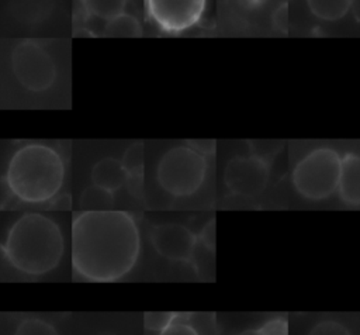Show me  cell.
Listing matches in <instances>:
<instances>
[{"label":"cell","instance_id":"6da1fadb","mask_svg":"<svg viewBox=\"0 0 360 335\" xmlns=\"http://www.w3.org/2000/svg\"><path fill=\"white\" fill-rule=\"evenodd\" d=\"M141 235L125 211H80L72 222V267L89 282L105 283L124 277L135 266Z\"/></svg>","mask_w":360,"mask_h":335},{"label":"cell","instance_id":"7a4b0ae2","mask_svg":"<svg viewBox=\"0 0 360 335\" xmlns=\"http://www.w3.org/2000/svg\"><path fill=\"white\" fill-rule=\"evenodd\" d=\"M1 251L15 270L28 276H42L56 269L62 260L65 239L51 217L28 213L10 225Z\"/></svg>","mask_w":360,"mask_h":335},{"label":"cell","instance_id":"3957f363","mask_svg":"<svg viewBox=\"0 0 360 335\" xmlns=\"http://www.w3.org/2000/svg\"><path fill=\"white\" fill-rule=\"evenodd\" d=\"M4 180L14 198L25 204H45L53 200L63 186L65 162L49 145L27 144L10 158Z\"/></svg>","mask_w":360,"mask_h":335},{"label":"cell","instance_id":"277c9868","mask_svg":"<svg viewBox=\"0 0 360 335\" xmlns=\"http://www.w3.org/2000/svg\"><path fill=\"white\" fill-rule=\"evenodd\" d=\"M207 173V159L188 145H177L163 153L158 163L156 179L160 187L174 196L195 193Z\"/></svg>","mask_w":360,"mask_h":335},{"label":"cell","instance_id":"5b68a950","mask_svg":"<svg viewBox=\"0 0 360 335\" xmlns=\"http://www.w3.org/2000/svg\"><path fill=\"white\" fill-rule=\"evenodd\" d=\"M342 156L332 148H316L307 153L292 170V184L308 200L328 198L338 190Z\"/></svg>","mask_w":360,"mask_h":335},{"label":"cell","instance_id":"8992f818","mask_svg":"<svg viewBox=\"0 0 360 335\" xmlns=\"http://www.w3.org/2000/svg\"><path fill=\"white\" fill-rule=\"evenodd\" d=\"M11 69L18 83L30 91H45L56 79V65L39 44L25 39L11 52Z\"/></svg>","mask_w":360,"mask_h":335},{"label":"cell","instance_id":"52a82bcc","mask_svg":"<svg viewBox=\"0 0 360 335\" xmlns=\"http://www.w3.org/2000/svg\"><path fill=\"white\" fill-rule=\"evenodd\" d=\"M269 175V162L250 153L228 160L224 170V182L232 194L255 197L266 189Z\"/></svg>","mask_w":360,"mask_h":335},{"label":"cell","instance_id":"ba28073f","mask_svg":"<svg viewBox=\"0 0 360 335\" xmlns=\"http://www.w3.org/2000/svg\"><path fill=\"white\" fill-rule=\"evenodd\" d=\"M152 21L166 32H181L197 24L207 0H145Z\"/></svg>","mask_w":360,"mask_h":335},{"label":"cell","instance_id":"9c48e42d","mask_svg":"<svg viewBox=\"0 0 360 335\" xmlns=\"http://www.w3.org/2000/svg\"><path fill=\"white\" fill-rule=\"evenodd\" d=\"M149 239L155 251L174 262H188L198 244L197 235L187 227L176 222L159 224L150 229Z\"/></svg>","mask_w":360,"mask_h":335},{"label":"cell","instance_id":"30bf717a","mask_svg":"<svg viewBox=\"0 0 360 335\" xmlns=\"http://www.w3.org/2000/svg\"><path fill=\"white\" fill-rule=\"evenodd\" d=\"M340 200L352 207L360 204V156L347 152L342 156L338 190Z\"/></svg>","mask_w":360,"mask_h":335},{"label":"cell","instance_id":"8fae6325","mask_svg":"<svg viewBox=\"0 0 360 335\" xmlns=\"http://www.w3.org/2000/svg\"><path fill=\"white\" fill-rule=\"evenodd\" d=\"M93 184H97L111 193L120 190L127 182V173L121 159L111 156L100 159L91 170Z\"/></svg>","mask_w":360,"mask_h":335},{"label":"cell","instance_id":"7c38bea8","mask_svg":"<svg viewBox=\"0 0 360 335\" xmlns=\"http://www.w3.org/2000/svg\"><path fill=\"white\" fill-rule=\"evenodd\" d=\"M121 163L127 173L128 189L135 194L142 191V177H143V144L135 142L127 148L122 155Z\"/></svg>","mask_w":360,"mask_h":335},{"label":"cell","instance_id":"4fadbf2b","mask_svg":"<svg viewBox=\"0 0 360 335\" xmlns=\"http://www.w3.org/2000/svg\"><path fill=\"white\" fill-rule=\"evenodd\" d=\"M53 0H11L13 14L22 23H39L48 17Z\"/></svg>","mask_w":360,"mask_h":335},{"label":"cell","instance_id":"5bb4252c","mask_svg":"<svg viewBox=\"0 0 360 335\" xmlns=\"http://www.w3.org/2000/svg\"><path fill=\"white\" fill-rule=\"evenodd\" d=\"M352 4L353 0H307L309 11L323 21H338L343 18Z\"/></svg>","mask_w":360,"mask_h":335},{"label":"cell","instance_id":"9a60e30c","mask_svg":"<svg viewBox=\"0 0 360 335\" xmlns=\"http://www.w3.org/2000/svg\"><path fill=\"white\" fill-rule=\"evenodd\" d=\"M82 211H108L114 210V193L91 184L86 187L79 200Z\"/></svg>","mask_w":360,"mask_h":335},{"label":"cell","instance_id":"2e32d148","mask_svg":"<svg viewBox=\"0 0 360 335\" xmlns=\"http://www.w3.org/2000/svg\"><path fill=\"white\" fill-rule=\"evenodd\" d=\"M103 35L105 37H141L142 27L136 17L128 13H121L114 18L105 21L103 28Z\"/></svg>","mask_w":360,"mask_h":335},{"label":"cell","instance_id":"e0dca14e","mask_svg":"<svg viewBox=\"0 0 360 335\" xmlns=\"http://www.w3.org/2000/svg\"><path fill=\"white\" fill-rule=\"evenodd\" d=\"M89 14L96 18L108 21L124 13L127 0H82Z\"/></svg>","mask_w":360,"mask_h":335},{"label":"cell","instance_id":"ac0fdd59","mask_svg":"<svg viewBox=\"0 0 360 335\" xmlns=\"http://www.w3.org/2000/svg\"><path fill=\"white\" fill-rule=\"evenodd\" d=\"M14 335H59V332L48 321L41 318H25L17 325Z\"/></svg>","mask_w":360,"mask_h":335},{"label":"cell","instance_id":"d6986e66","mask_svg":"<svg viewBox=\"0 0 360 335\" xmlns=\"http://www.w3.org/2000/svg\"><path fill=\"white\" fill-rule=\"evenodd\" d=\"M308 335H352V332L339 321L323 320L316 322Z\"/></svg>","mask_w":360,"mask_h":335},{"label":"cell","instance_id":"ffe728a7","mask_svg":"<svg viewBox=\"0 0 360 335\" xmlns=\"http://www.w3.org/2000/svg\"><path fill=\"white\" fill-rule=\"evenodd\" d=\"M179 314L176 312H145L143 324L149 331L160 332L165 329Z\"/></svg>","mask_w":360,"mask_h":335},{"label":"cell","instance_id":"44dd1931","mask_svg":"<svg viewBox=\"0 0 360 335\" xmlns=\"http://www.w3.org/2000/svg\"><path fill=\"white\" fill-rule=\"evenodd\" d=\"M250 151H252V155L266 160L270 163V158H273L278 149L281 148V145L276 141H253L250 142Z\"/></svg>","mask_w":360,"mask_h":335},{"label":"cell","instance_id":"7402d4cb","mask_svg":"<svg viewBox=\"0 0 360 335\" xmlns=\"http://www.w3.org/2000/svg\"><path fill=\"white\" fill-rule=\"evenodd\" d=\"M159 335H200L198 331L187 321L181 320L179 314L165 329L159 332Z\"/></svg>","mask_w":360,"mask_h":335},{"label":"cell","instance_id":"603a6c76","mask_svg":"<svg viewBox=\"0 0 360 335\" xmlns=\"http://www.w3.org/2000/svg\"><path fill=\"white\" fill-rule=\"evenodd\" d=\"M259 329L263 335H288V322L284 318L277 317L266 321Z\"/></svg>","mask_w":360,"mask_h":335},{"label":"cell","instance_id":"cb8c5ba5","mask_svg":"<svg viewBox=\"0 0 360 335\" xmlns=\"http://www.w3.org/2000/svg\"><path fill=\"white\" fill-rule=\"evenodd\" d=\"M197 241L201 246L214 252L215 249V221L211 220L204 225V228L197 235Z\"/></svg>","mask_w":360,"mask_h":335},{"label":"cell","instance_id":"d4e9b609","mask_svg":"<svg viewBox=\"0 0 360 335\" xmlns=\"http://www.w3.org/2000/svg\"><path fill=\"white\" fill-rule=\"evenodd\" d=\"M191 149H194L195 152H198L202 156H211L215 153V148H217V142L215 139H188L186 142Z\"/></svg>","mask_w":360,"mask_h":335},{"label":"cell","instance_id":"484cf974","mask_svg":"<svg viewBox=\"0 0 360 335\" xmlns=\"http://www.w3.org/2000/svg\"><path fill=\"white\" fill-rule=\"evenodd\" d=\"M238 1H239V4L242 7H245L248 10L259 8V7H262L266 3V0H238Z\"/></svg>","mask_w":360,"mask_h":335},{"label":"cell","instance_id":"4316f807","mask_svg":"<svg viewBox=\"0 0 360 335\" xmlns=\"http://www.w3.org/2000/svg\"><path fill=\"white\" fill-rule=\"evenodd\" d=\"M236 335H263V334L260 332L259 328H257V329L250 328V329H245V331H242V332H239V334H236Z\"/></svg>","mask_w":360,"mask_h":335},{"label":"cell","instance_id":"83f0119b","mask_svg":"<svg viewBox=\"0 0 360 335\" xmlns=\"http://www.w3.org/2000/svg\"><path fill=\"white\" fill-rule=\"evenodd\" d=\"M96 335H117V334L110 332V331H103V332H98V334H96Z\"/></svg>","mask_w":360,"mask_h":335},{"label":"cell","instance_id":"f1b7e54d","mask_svg":"<svg viewBox=\"0 0 360 335\" xmlns=\"http://www.w3.org/2000/svg\"><path fill=\"white\" fill-rule=\"evenodd\" d=\"M357 322H359V329H360V315L357 317Z\"/></svg>","mask_w":360,"mask_h":335}]
</instances>
